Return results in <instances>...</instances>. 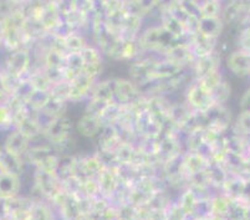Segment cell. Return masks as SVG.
Returning a JSON list of instances; mask_svg holds the SVG:
<instances>
[{
  "mask_svg": "<svg viewBox=\"0 0 250 220\" xmlns=\"http://www.w3.org/2000/svg\"><path fill=\"white\" fill-rule=\"evenodd\" d=\"M21 168V157L0 147V173L18 176Z\"/></svg>",
  "mask_w": 250,
  "mask_h": 220,
  "instance_id": "6da1fadb",
  "label": "cell"
},
{
  "mask_svg": "<svg viewBox=\"0 0 250 220\" xmlns=\"http://www.w3.org/2000/svg\"><path fill=\"white\" fill-rule=\"evenodd\" d=\"M19 177L14 174L0 173V199L9 200L11 198H15L19 193Z\"/></svg>",
  "mask_w": 250,
  "mask_h": 220,
  "instance_id": "7a4b0ae2",
  "label": "cell"
},
{
  "mask_svg": "<svg viewBox=\"0 0 250 220\" xmlns=\"http://www.w3.org/2000/svg\"><path fill=\"white\" fill-rule=\"evenodd\" d=\"M28 140L29 137L24 135L22 132H20L19 129H15L13 132L9 133L8 136L4 140L3 147L5 149H8L11 153L20 156L26 151V147H28Z\"/></svg>",
  "mask_w": 250,
  "mask_h": 220,
  "instance_id": "3957f363",
  "label": "cell"
},
{
  "mask_svg": "<svg viewBox=\"0 0 250 220\" xmlns=\"http://www.w3.org/2000/svg\"><path fill=\"white\" fill-rule=\"evenodd\" d=\"M10 124H15L14 117H13L10 108L8 107L6 103L0 105V131H3L4 128H6Z\"/></svg>",
  "mask_w": 250,
  "mask_h": 220,
  "instance_id": "277c9868",
  "label": "cell"
}]
</instances>
